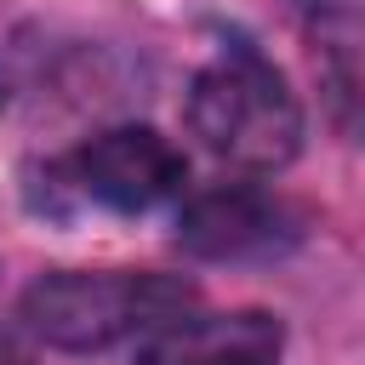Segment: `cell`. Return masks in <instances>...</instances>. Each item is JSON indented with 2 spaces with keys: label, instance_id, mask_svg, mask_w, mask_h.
Segmentation results:
<instances>
[{
  "label": "cell",
  "instance_id": "6da1fadb",
  "mask_svg": "<svg viewBox=\"0 0 365 365\" xmlns=\"http://www.w3.org/2000/svg\"><path fill=\"white\" fill-rule=\"evenodd\" d=\"M188 125L222 165L279 171L302 148V108L285 74L257 51H228L194 74Z\"/></svg>",
  "mask_w": 365,
  "mask_h": 365
},
{
  "label": "cell",
  "instance_id": "7a4b0ae2",
  "mask_svg": "<svg viewBox=\"0 0 365 365\" xmlns=\"http://www.w3.org/2000/svg\"><path fill=\"white\" fill-rule=\"evenodd\" d=\"M188 297L194 291L182 279H165V274H80V268H63V274H40L23 291V325L34 336H46L51 348L91 354V348L120 342L137 325H160V319L182 314Z\"/></svg>",
  "mask_w": 365,
  "mask_h": 365
},
{
  "label": "cell",
  "instance_id": "3957f363",
  "mask_svg": "<svg viewBox=\"0 0 365 365\" xmlns=\"http://www.w3.org/2000/svg\"><path fill=\"white\" fill-rule=\"evenodd\" d=\"M74 182L86 200L108 211H148L171 194H182L188 165L154 125H108L74 154Z\"/></svg>",
  "mask_w": 365,
  "mask_h": 365
},
{
  "label": "cell",
  "instance_id": "277c9868",
  "mask_svg": "<svg viewBox=\"0 0 365 365\" xmlns=\"http://www.w3.org/2000/svg\"><path fill=\"white\" fill-rule=\"evenodd\" d=\"M291 240V211L262 194V188H240V182H222V188H205L182 205L177 217V245L194 251V257H211V262H240V257H268Z\"/></svg>",
  "mask_w": 365,
  "mask_h": 365
},
{
  "label": "cell",
  "instance_id": "5b68a950",
  "mask_svg": "<svg viewBox=\"0 0 365 365\" xmlns=\"http://www.w3.org/2000/svg\"><path fill=\"white\" fill-rule=\"evenodd\" d=\"M279 319L262 308H234V314H171L148 342L137 365H274L279 359Z\"/></svg>",
  "mask_w": 365,
  "mask_h": 365
},
{
  "label": "cell",
  "instance_id": "8992f818",
  "mask_svg": "<svg viewBox=\"0 0 365 365\" xmlns=\"http://www.w3.org/2000/svg\"><path fill=\"white\" fill-rule=\"evenodd\" d=\"M0 365H29V354H23V342L0 325Z\"/></svg>",
  "mask_w": 365,
  "mask_h": 365
}]
</instances>
